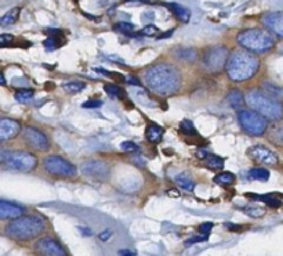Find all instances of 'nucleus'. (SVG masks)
<instances>
[{
  "label": "nucleus",
  "instance_id": "obj_45",
  "mask_svg": "<svg viewBox=\"0 0 283 256\" xmlns=\"http://www.w3.org/2000/svg\"><path fill=\"white\" fill-rule=\"evenodd\" d=\"M118 255L119 256H134L133 255V252L129 251V249H122V251L118 252Z\"/></svg>",
  "mask_w": 283,
  "mask_h": 256
},
{
  "label": "nucleus",
  "instance_id": "obj_37",
  "mask_svg": "<svg viewBox=\"0 0 283 256\" xmlns=\"http://www.w3.org/2000/svg\"><path fill=\"white\" fill-rule=\"evenodd\" d=\"M14 43V36L10 34L0 35V47H9Z\"/></svg>",
  "mask_w": 283,
  "mask_h": 256
},
{
  "label": "nucleus",
  "instance_id": "obj_38",
  "mask_svg": "<svg viewBox=\"0 0 283 256\" xmlns=\"http://www.w3.org/2000/svg\"><path fill=\"white\" fill-rule=\"evenodd\" d=\"M141 34L144 35V36H155V35L159 34V28L155 27V25H147L145 28H143Z\"/></svg>",
  "mask_w": 283,
  "mask_h": 256
},
{
  "label": "nucleus",
  "instance_id": "obj_50",
  "mask_svg": "<svg viewBox=\"0 0 283 256\" xmlns=\"http://www.w3.org/2000/svg\"><path fill=\"white\" fill-rule=\"evenodd\" d=\"M0 85H6V79L2 72H0Z\"/></svg>",
  "mask_w": 283,
  "mask_h": 256
},
{
  "label": "nucleus",
  "instance_id": "obj_28",
  "mask_svg": "<svg viewBox=\"0 0 283 256\" xmlns=\"http://www.w3.org/2000/svg\"><path fill=\"white\" fill-rule=\"evenodd\" d=\"M177 56L181 58V60H184V61H188V63H193V61H196L197 58V53L195 50H192V48L178 50Z\"/></svg>",
  "mask_w": 283,
  "mask_h": 256
},
{
  "label": "nucleus",
  "instance_id": "obj_8",
  "mask_svg": "<svg viewBox=\"0 0 283 256\" xmlns=\"http://www.w3.org/2000/svg\"><path fill=\"white\" fill-rule=\"evenodd\" d=\"M43 166L48 173L60 177H75L77 173L76 166L60 155H48L43 161Z\"/></svg>",
  "mask_w": 283,
  "mask_h": 256
},
{
  "label": "nucleus",
  "instance_id": "obj_49",
  "mask_svg": "<svg viewBox=\"0 0 283 256\" xmlns=\"http://www.w3.org/2000/svg\"><path fill=\"white\" fill-rule=\"evenodd\" d=\"M167 194L168 195H172V197H178V195H180V193H178L177 190H168Z\"/></svg>",
  "mask_w": 283,
  "mask_h": 256
},
{
  "label": "nucleus",
  "instance_id": "obj_27",
  "mask_svg": "<svg viewBox=\"0 0 283 256\" xmlns=\"http://www.w3.org/2000/svg\"><path fill=\"white\" fill-rule=\"evenodd\" d=\"M206 165L210 169H222V168H224V160H222L221 157H217V155H207Z\"/></svg>",
  "mask_w": 283,
  "mask_h": 256
},
{
  "label": "nucleus",
  "instance_id": "obj_34",
  "mask_svg": "<svg viewBox=\"0 0 283 256\" xmlns=\"http://www.w3.org/2000/svg\"><path fill=\"white\" fill-rule=\"evenodd\" d=\"M243 211H245L249 216H251V218H261L265 213L264 209L260 208V207H246Z\"/></svg>",
  "mask_w": 283,
  "mask_h": 256
},
{
  "label": "nucleus",
  "instance_id": "obj_33",
  "mask_svg": "<svg viewBox=\"0 0 283 256\" xmlns=\"http://www.w3.org/2000/svg\"><path fill=\"white\" fill-rule=\"evenodd\" d=\"M180 129H181V132L185 133L187 136L196 135V131H195V126H193V123H192L191 121H187V119L180 123Z\"/></svg>",
  "mask_w": 283,
  "mask_h": 256
},
{
  "label": "nucleus",
  "instance_id": "obj_4",
  "mask_svg": "<svg viewBox=\"0 0 283 256\" xmlns=\"http://www.w3.org/2000/svg\"><path fill=\"white\" fill-rule=\"evenodd\" d=\"M236 40L245 50H249V52H253V53L269 52L276 43L272 32H269L267 29L260 28H250L242 31V32L238 34Z\"/></svg>",
  "mask_w": 283,
  "mask_h": 256
},
{
  "label": "nucleus",
  "instance_id": "obj_30",
  "mask_svg": "<svg viewBox=\"0 0 283 256\" xmlns=\"http://www.w3.org/2000/svg\"><path fill=\"white\" fill-rule=\"evenodd\" d=\"M34 98V90L31 89H22L15 93V100L19 103H28Z\"/></svg>",
  "mask_w": 283,
  "mask_h": 256
},
{
  "label": "nucleus",
  "instance_id": "obj_36",
  "mask_svg": "<svg viewBox=\"0 0 283 256\" xmlns=\"http://www.w3.org/2000/svg\"><path fill=\"white\" fill-rule=\"evenodd\" d=\"M120 148L125 151V152H137V151H139L138 145L133 143V141H123L120 144Z\"/></svg>",
  "mask_w": 283,
  "mask_h": 256
},
{
  "label": "nucleus",
  "instance_id": "obj_31",
  "mask_svg": "<svg viewBox=\"0 0 283 256\" xmlns=\"http://www.w3.org/2000/svg\"><path fill=\"white\" fill-rule=\"evenodd\" d=\"M84 83L83 82H77V81H73V82H68L64 83V90L68 93H80L84 89Z\"/></svg>",
  "mask_w": 283,
  "mask_h": 256
},
{
  "label": "nucleus",
  "instance_id": "obj_16",
  "mask_svg": "<svg viewBox=\"0 0 283 256\" xmlns=\"http://www.w3.org/2000/svg\"><path fill=\"white\" fill-rule=\"evenodd\" d=\"M24 212L25 209L17 203L0 199V220H14L19 216H22Z\"/></svg>",
  "mask_w": 283,
  "mask_h": 256
},
{
  "label": "nucleus",
  "instance_id": "obj_24",
  "mask_svg": "<svg viewBox=\"0 0 283 256\" xmlns=\"http://www.w3.org/2000/svg\"><path fill=\"white\" fill-rule=\"evenodd\" d=\"M174 180H176V184H177L178 187H181L185 191H193V189H195V182L187 173L178 174Z\"/></svg>",
  "mask_w": 283,
  "mask_h": 256
},
{
  "label": "nucleus",
  "instance_id": "obj_21",
  "mask_svg": "<svg viewBox=\"0 0 283 256\" xmlns=\"http://www.w3.org/2000/svg\"><path fill=\"white\" fill-rule=\"evenodd\" d=\"M268 139L275 145H283V125L275 123L268 129Z\"/></svg>",
  "mask_w": 283,
  "mask_h": 256
},
{
  "label": "nucleus",
  "instance_id": "obj_41",
  "mask_svg": "<svg viewBox=\"0 0 283 256\" xmlns=\"http://www.w3.org/2000/svg\"><path fill=\"white\" fill-rule=\"evenodd\" d=\"M102 106V101L100 100H87L86 103H83V108H98Z\"/></svg>",
  "mask_w": 283,
  "mask_h": 256
},
{
  "label": "nucleus",
  "instance_id": "obj_40",
  "mask_svg": "<svg viewBox=\"0 0 283 256\" xmlns=\"http://www.w3.org/2000/svg\"><path fill=\"white\" fill-rule=\"evenodd\" d=\"M207 238H209V236H197V237H192L189 238L188 241H185V245H192V244H196V242H205L207 241Z\"/></svg>",
  "mask_w": 283,
  "mask_h": 256
},
{
  "label": "nucleus",
  "instance_id": "obj_10",
  "mask_svg": "<svg viewBox=\"0 0 283 256\" xmlns=\"http://www.w3.org/2000/svg\"><path fill=\"white\" fill-rule=\"evenodd\" d=\"M80 169H82V173L86 177H90L93 180H98V182H104V180L109 177L110 174L109 165L104 162V161H86V162H83Z\"/></svg>",
  "mask_w": 283,
  "mask_h": 256
},
{
  "label": "nucleus",
  "instance_id": "obj_12",
  "mask_svg": "<svg viewBox=\"0 0 283 256\" xmlns=\"http://www.w3.org/2000/svg\"><path fill=\"white\" fill-rule=\"evenodd\" d=\"M24 137L25 141H26L34 150L47 151L48 148H50V143H48L47 136L44 135L43 132L35 129V127H26L24 132Z\"/></svg>",
  "mask_w": 283,
  "mask_h": 256
},
{
  "label": "nucleus",
  "instance_id": "obj_11",
  "mask_svg": "<svg viewBox=\"0 0 283 256\" xmlns=\"http://www.w3.org/2000/svg\"><path fill=\"white\" fill-rule=\"evenodd\" d=\"M35 249L42 256H68L65 248L53 237H43L35 244Z\"/></svg>",
  "mask_w": 283,
  "mask_h": 256
},
{
  "label": "nucleus",
  "instance_id": "obj_22",
  "mask_svg": "<svg viewBox=\"0 0 283 256\" xmlns=\"http://www.w3.org/2000/svg\"><path fill=\"white\" fill-rule=\"evenodd\" d=\"M19 13H21V7H13L5 15L0 17V27H10V25L15 24L19 17Z\"/></svg>",
  "mask_w": 283,
  "mask_h": 256
},
{
  "label": "nucleus",
  "instance_id": "obj_42",
  "mask_svg": "<svg viewBox=\"0 0 283 256\" xmlns=\"http://www.w3.org/2000/svg\"><path fill=\"white\" fill-rule=\"evenodd\" d=\"M11 154V151L7 150V148H3V147H0V164H6V161L7 158L10 157Z\"/></svg>",
  "mask_w": 283,
  "mask_h": 256
},
{
  "label": "nucleus",
  "instance_id": "obj_1",
  "mask_svg": "<svg viewBox=\"0 0 283 256\" xmlns=\"http://www.w3.org/2000/svg\"><path fill=\"white\" fill-rule=\"evenodd\" d=\"M145 82L160 96H170L181 86V75L170 64H156L145 72Z\"/></svg>",
  "mask_w": 283,
  "mask_h": 256
},
{
  "label": "nucleus",
  "instance_id": "obj_19",
  "mask_svg": "<svg viewBox=\"0 0 283 256\" xmlns=\"http://www.w3.org/2000/svg\"><path fill=\"white\" fill-rule=\"evenodd\" d=\"M167 7L181 22H189V19H191V11H189L187 7L178 5V3H168Z\"/></svg>",
  "mask_w": 283,
  "mask_h": 256
},
{
  "label": "nucleus",
  "instance_id": "obj_46",
  "mask_svg": "<svg viewBox=\"0 0 283 256\" xmlns=\"http://www.w3.org/2000/svg\"><path fill=\"white\" fill-rule=\"evenodd\" d=\"M108 58L109 60H115V61H118V64H125V60L120 57H116V56H108Z\"/></svg>",
  "mask_w": 283,
  "mask_h": 256
},
{
  "label": "nucleus",
  "instance_id": "obj_7",
  "mask_svg": "<svg viewBox=\"0 0 283 256\" xmlns=\"http://www.w3.org/2000/svg\"><path fill=\"white\" fill-rule=\"evenodd\" d=\"M228 50L222 46H214V47L207 48L203 57H202V64L207 72L218 73L225 68L227 61H228Z\"/></svg>",
  "mask_w": 283,
  "mask_h": 256
},
{
  "label": "nucleus",
  "instance_id": "obj_32",
  "mask_svg": "<svg viewBox=\"0 0 283 256\" xmlns=\"http://www.w3.org/2000/svg\"><path fill=\"white\" fill-rule=\"evenodd\" d=\"M114 28H115L116 31L122 32V34H127V35L134 34V31H135L134 25L129 24V22H119V24H116Z\"/></svg>",
  "mask_w": 283,
  "mask_h": 256
},
{
  "label": "nucleus",
  "instance_id": "obj_26",
  "mask_svg": "<svg viewBox=\"0 0 283 256\" xmlns=\"http://www.w3.org/2000/svg\"><path fill=\"white\" fill-rule=\"evenodd\" d=\"M264 92L267 94H269L271 97H274V98H282L283 97V87H279L274 83H264Z\"/></svg>",
  "mask_w": 283,
  "mask_h": 256
},
{
  "label": "nucleus",
  "instance_id": "obj_15",
  "mask_svg": "<svg viewBox=\"0 0 283 256\" xmlns=\"http://www.w3.org/2000/svg\"><path fill=\"white\" fill-rule=\"evenodd\" d=\"M263 24L269 29V32L283 38V11L265 14L263 17Z\"/></svg>",
  "mask_w": 283,
  "mask_h": 256
},
{
  "label": "nucleus",
  "instance_id": "obj_6",
  "mask_svg": "<svg viewBox=\"0 0 283 256\" xmlns=\"http://www.w3.org/2000/svg\"><path fill=\"white\" fill-rule=\"evenodd\" d=\"M238 116H239L240 126L250 135L260 136L268 129L267 118L253 110H240Z\"/></svg>",
  "mask_w": 283,
  "mask_h": 256
},
{
  "label": "nucleus",
  "instance_id": "obj_43",
  "mask_svg": "<svg viewBox=\"0 0 283 256\" xmlns=\"http://www.w3.org/2000/svg\"><path fill=\"white\" fill-rule=\"evenodd\" d=\"M110 236H112V233H110L109 230H105V232H102L100 234V240L101 241H108Z\"/></svg>",
  "mask_w": 283,
  "mask_h": 256
},
{
  "label": "nucleus",
  "instance_id": "obj_47",
  "mask_svg": "<svg viewBox=\"0 0 283 256\" xmlns=\"http://www.w3.org/2000/svg\"><path fill=\"white\" fill-rule=\"evenodd\" d=\"M79 230L84 234V236H92V230H89L86 227H79Z\"/></svg>",
  "mask_w": 283,
  "mask_h": 256
},
{
  "label": "nucleus",
  "instance_id": "obj_20",
  "mask_svg": "<svg viewBox=\"0 0 283 256\" xmlns=\"http://www.w3.org/2000/svg\"><path fill=\"white\" fill-rule=\"evenodd\" d=\"M145 136L151 143H159L163 137V129L156 123H151L147 126V131H145Z\"/></svg>",
  "mask_w": 283,
  "mask_h": 256
},
{
  "label": "nucleus",
  "instance_id": "obj_18",
  "mask_svg": "<svg viewBox=\"0 0 283 256\" xmlns=\"http://www.w3.org/2000/svg\"><path fill=\"white\" fill-rule=\"evenodd\" d=\"M246 197L256 199V201H261V202H265L267 205H269V207H272V208H278V207H280V205H282L280 199L276 198V194H265V195H259V194L247 193V194H246Z\"/></svg>",
  "mask_w": 283,
  "mask_h": 256
},
{
  "label": "nucleus",
  "instance_id": "obj_3",
  "mask_svg": "<svg viewBox=\"0 0 283 256\" xmlns=\"http://www.w3.org/2000/svg\"><path fill=\"white\" fill-rule=\"evenodd\" d=\"M46 230V223L40 216L26 215L11 220L6 226V234L17 241H31Z\"/></svg>",
  "mask_w": 283,
  "mask_h": 256
},
{
  "label": "nucleus",
  "instance_id": "obj_5",
  "mask_svg": "<svg viewBox=\"0 0 283 256\" xmlns=\"http://www.w3.org/2000/svg\"><path fill=\"white\" fill-rule=\"evenodd\" d=\"M246 101L249 104L253 111L259 112L260 115L268 119L279 121L283 116V106L282 103L278 101L276 98L271 97L265 92L261 90H251L246 96Z\"/></svg>",
  "mask_w": 283,
  "mask_h": 256
},
{
  "label": "nucleus",
  "instance_id": "obj_35",
  "mask_svg": "<svg viewBox=\"0 0 283 256\" xmlns=\"http://www.w3.org/2000/svg\"><path fill=\"white\" fill-rule=\"evenodd\" d=\"M104 90L112 97H120V94H122V89H120L119 86H116V85H112V83L105 85V86H104Z\"/></svg>",
  "mask_w": 283,
  "mask_h": 256
},
{
  "label": "nucleus",
  "instance_id": "obj_29",
  "mask_svg": "<svg viewBox=\"0 0 283 256\" xmlns=\"http://www.w3.org/2000/svg\"><path fill=\"white\" fill-rule=\"evenodd\" d=\"M214 182L217 184H222V186H228V184H232L235 182V176L230 172H224V173L217 174L214 177Z\"/></svg>",
  "mask_w": 283,
  "mask_h": 256
},
{
  "label": "nucleus",
  "instance_id": "obj_9",
  "mask_svg": "<svg viewBox=\"0 0 283 256\" xmlns=\"http://www.w3.org/2000/svg\"><path fill=\"white\" fill-rule=\"evenodd\" d=\"M38 165V158L26 151H11V154L6 161L5 166L7 169L17 172H31Z\"/></svg>",
  "mask_w": 283,
  "mask_h": 256
},
{
  "label": "nucleus",
  "instance_id": "obj_23",
  "mask_svg": "<svg viewBox=\"0 0 283 256\" xmlns=\"http://www.w3.org/2000/svg\"><path fill=\"white\" fill-rule=\"evenodd\" d=\"M228 103L232 108L235 110H240L243 107V103H245V98H243V94L238 90V89H234L228 93Z\"/></svg>",
  "mask_w": 283,
  "mask_h": 256
},
{
  "label": "nucleus",
  "instance_id": "obj_25",
  "mask_svg": "<svg viewBox=\"0 0 283 256\" xmlns=\"http://www.w3.org/2000/svg\"><path fill=\"white\" fill-rule=\"evenodd\" d=\"M249 177L251 180H260V182H265L269 179V172L264 168H254L249 172Z\"/></svg>",
  "mask_w": 283,
  "mask_h": 256
},
{
  "label": "nucleus",
  "instance_id": "obj_17",
  "mask_svg": "<svg viewBox=\"0 0 283 256\" xmlns=\"http://www.w3.org/2000/svg\"><path fill=\"white\" fill-rule=\"evenodd\" d=\"M47 34L50 35L47 38V40H44V47L47 48L48 52L51 50H55L58 48L61 44H63V32L60 29H48Z\"/></svg>",
  "mask_w": 283,
  "mask_h": 256
},
{
  "label": "nucleus",
  "instance_id": "obj_48",
  "mask_svg": "<svg viewBox=\"0 0 283 256\" xmlns=\"http://www.w3.org/2000/svg\"><path fill=\"white\" fill-rule=\"evenodd\" d=\"M197 157H199V158H206V157H207L206 150H199V151H197Z\"/></svg>",
  "mask_w": 283,
  "mask_h": 256
},
{
  "label": "nucleus",
  "instance_id": "obj_14",
  "mask_svg": "<svg viewBox=\"0 0 283 256\" xmlns=\"http://www.w3.org/2000/svg\"><path fill=\"white\" fill-rule=\"evenodd\" d=\"M21 132V123L10 118H0V143L9 141L18 136Z\"/></svg>",
  "mask_w": 283,
  "mask_h": 256
},
{
  "label": "nucleus",
  "instance_id": "obj_13",
  "mask_svg": "<svg viewBox=\"0 0 283 256\" xmlns=\"http://www.w3.org/2000/svg\"><path fill=\"white\" fill-rule=\"evenodd\" d=\"M249 155L259 164L268 165V166H274L278 164V157L275 152L264 147V145H254L249 150Z\"/></svg>",
  "mask_w": 283,
  "mask_h": 256
},
{
  "label": "nucleus",
  "instance_id": "obj_44",
  "mask_svg": "<svg viewBox=\"0 0 283 256\" xmlns=\"http://www.w3.org/2000/svg\"><path fill=\"white\" fill-rule=\"evenodd\" d=\"M126 81L130 83V85H133V86H141V83H139V81L137 79V78H134V76H129V78H126Z\"/></svg>",
  "mask_w": 283,
  "mask_h": 256
},
{
  "label": "nucleus",
  "instance_id": "obj_2",
  "mask_svg": "<svg viewBox=\"0 0 283 256\" xmlns=\"http://www.w3.org/2000/svg\"><path fill=\"white\" fill-rule=\"evenodd\" d=\"M260 61L254 54L246 50H235L227 61L225 69L232 81L242 82L253 78L259 71Z\"/></svg>",
  "mask_w": 283,
  "mask_h": 256
},
{
  "label": "nucleus",
  "instance_id": "obj_39",
  "mask_svg": "<svg viewBox=\"0 0 283 256\" xmlns=\"http://www.w3.org/2000/svg\"><path fill=\"white\" fill-rule=\"evenodd\" d=\"M213 227H214L213 223H202L201 226H199V233L203 234V236H209V233L211 232V228Z\"/></svg>",
  "mask_w": 283,
  "mask_h": 256
}]
</instances>
